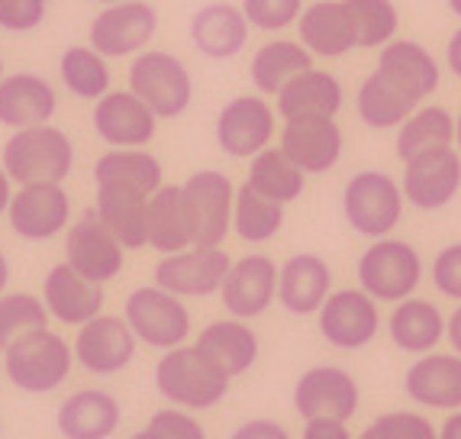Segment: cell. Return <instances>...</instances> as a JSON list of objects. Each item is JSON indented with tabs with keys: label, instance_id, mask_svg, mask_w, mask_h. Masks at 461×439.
Wrapping results in <instances>:
<instances>
[{
	"label": "cell",
	"instance_id": "6da1fadb",
	"mask_svg": "<svg viewBox=\"0 0 461 439\" xmlns=\"http://www.w3.org/2000/svg\"><path fill=\"white\" fill-rule=\"evenodd\" d=\"M0 165L14 185H65L75 169V142L52 123L14 130L0 149Z\"/></svg>",
	"mask_w": 461,
	"mask_h": 439
},
{
	"label": "cell",
	"instance_id": "7a4b0ae2",
	"mask_svg": "<svg viewBox=\"0 0 461 439\" xmlns=\"http://www.w3.org/2000/svg\"><path fill=\"white\" fill-rule=\"evenodd\" d=\"M230 375L216 369L197 346H177L158 359L155 365V391L162 394L171 407L181 410H213L230 394Z\"/></svg>",
	"mask_w": 461,
	"mask_h": 439
},
{
	"label": "cell",
	"instance_id": "3957f363",
	"mask_svg": "<svg viewBox=\"0 0 461 439\" xmlns=\"http://www.w3.org/2000/svg\"><path fill=\"white\" fill-rule=\"evenodd\" d=\"M75 365V346L62 333L36 330L4 349V375L23 394H52L68 381Z\"/></svg>",
	"mask_w": 461,
	"mask_h": 439
},
{
	"label": "cell",
	"instance_id": "277c9868",
	"mask_svg": "<svg viewBox=\"0 0 461 439\" xmlns=\"http://www.w3.org/2000/svg\"><path fill=\"white\" fill-rule=\"evenodd\" d=\"M423 255L413 242L397 236H384L368 242L358 265H355V278L365 294H371L377 304H400L413 297L423 285Z\"/></svg>",
	"mask_w": 461,
	"mask_h": 439
},
{
	"label": "cell",
	"instance_id": "5b68a950",
	"mask_svg": "<svg viewBox=\"0 0 461 439\" xmlns=\"http://www.w3.org/2000/svg\"><path fill=\"white\" fill-rule=\"evenodd\" d=\"M403 187L397 178H391L381 169L355 171L342 187V216L358 236L365 239H384L403 220Z\"/></svg>",
	"mask_w": 461,
	"mask_h": 439
},
{
	"label": "cell",
	"instance_id": "8992f818",
	"mask_svg": "<svg viewBox=\"0 0 461 439\" xmlns=\"http://www.w3.org/2000/svg\"><path fill=\"white\" fill-rule=\"evenodd\" d=\"M130 91L146 104L158 120H177L194 104V78L185 59L165 52V49H146L132 59L126 71Z\"/></svg>",
	"mask_w": 461,
	"mask_h": 439
},
{
	"label": "cell",
	"instance_id": "52a82bcc",
	"mask_svg": "<svg viewBox=\"0 0 461 439\" xmlns=\"http://www.w3.org/2000/svg\"><path fill=\"white\" fill-rule=\"evenodd\" d=\"M123 320L136 333L139 343L162 349V352L185 346L191 336V310H187L185 297L158 285H142L130 291L123 304Z\"/></svg>",
	"mask_w": 461,
	"mask_h": 439
},
{
	"label": "cell",
	"instance_id": "ba28073f",
	"mask_svg": "<svg viewBox=\"0 0 461 439\" xmlns=\"http://www.w3.org/2000/svg\"><path fill=\"white\" fill-rule=\"evenodd\" d=\"M158 32V10L146 0H123L104 7L87 26V46L104 59H126L146 52Z\"/></svg>",
	"mask_w": 461,
	"mask_h": 439
},
{
	"label": "cell",
	"instance_id": "9c48e42d",
	"mask_svg": "<svg viewBox=\"0 0 461 439\" xmlns=\"http://www.w3.org/2000/svg\"><path fill=\"white\" fill-rule=\"evenodd\" d=\"M316 326L332 349L358 352L368 349L381 333V307L362 288H339L320 307Z\"/></svg>",
	"mask_w": 461,
	"mask_h": 439
},
{
	"label": "cell",
	"instance_id": "30bf717a",
	"mask_svg": "<svg viewBox=\"0 0 461 439\" xmlns=\"http://www.w3.org/2000/svg\"><path fill=\"white\" fill-rule=\"evenodd\" d=\"M181 191L191 216L194 246H223V239L232 230V207H236V185L230 175L200 169L181 185Z\"/></svg>",
	"mask_w": 461,
	"mask_h": 439
},
{
	"label": "cell",
	"instance_id": "8fae6325",
	"mask_svg": "<svg viewBox=\"0 0 461 439\" xmlns=\"http://www.w3.org/2000/svg\"><path fill=\"white\" fill-rule=\"evenodd\" d=\"M216 146L230 159H255L271 146L277 114L262 94H239L216 114Z\"/></svg>",
	"mask_w": 461,
	"mask_h": 439
},
{
	"label": "cell",
	"instance_id": "7c38bea8",
	"mask_svg": "<svg viewBox=\"0 0 461 439\" xmlns=\"http://www.w3.org/2000/svg\"><path fill=\"white\" fill-rule=\"evenodd\" d=\"M362 407V388L342 365H313L294 385V410L300 420H352Z\"/></svg>",
	"mask_w": 461,
	"mask_h": 439
},
{
	"label": "cell",
	"instance_id": "4fadbf2b",
	"mask_svg": "<svg viewBox=\"0 0 461 439\" xmlns=\"http://www.w3.org/2000/svg\"><path fill=\"white\" fill-rule=\"evenodd\" d=\"M232 259L223 246H191L185 252L162 255L155 265V285L177 297H210L220 294Z\"/></svg>",
	"mask_w": 461,
	"mask_h": 439
},
{
	"label": "cell",
	"instance_id": "5bb4252c",
	"mask_svg": "<svg viewBox=\"0 0 461 439\" xmlns=\"http://www.w3.org/2000/svg\"><path fill=\"white\" fill-rule=\"evenodd\" d=\"M400 187H403V197L413 210L436 214V210L448 207L461 191V152L448 146L403 162Z\"/></svg>",
	"mask_w": 461,
	"mask_h": 439
},
{
	"label": "cell",
	"instance_id": "9a60e30c",
	"mask_svg": "<svg viewBox=\"0 0 461 439\" xmlns=\"http://www.w3.org/2000/svg\"><path fill=\"white\" fill-rule=\"evenodd\" d=\"M375 75L384 85H391L397 94H403L413 107H423L442 85V69H438L436 55L416 39L387 42L381 49V55H377Z\"/></svg>",
	"mask_w": 461,
	"mask_h": 439
},
{
	"label": "cell",
	"instance_id": "2e32d148",
	"mask_svg": "<svg viewBox=\"0 0 461 439\" xmlns=\"http://www.w3.org/2000/svg\"><path fill=\"white\" fill-rule=\"evenodd\" d=\"M136 333L130 330L123 316L100 314L77 326L75 336V362L91 375H120L136 359Z\"/></svg>",
	"mask_w": 461,
	"mask_h": 439
},
{
	"label": "cell",
	"instance_id": "e0dca14e",
	"mask_svg": "<svg viewBox=\"0 0 461 439\" xmlns=\"http://www.w3.org/2000/svg\"><path fill=\"white\" fill-rule=\"evenodd\" d=\"M226 314L236 320H258L277 301V262L265 252H249L236 259L220 288Z\"/></svg>",
	"mask_w": 461,
	"mask_h": 439
},
{
	"label": "cell",
	"instance_id": "ac0fdd59",
	"mask_svg": "<svg viewBox=\"0 0 461 439\" xmlns=\"http://www.w3.org/2000/svg\"><path fill=\"white\" fill-rule=\"evenodd\" d=\"M277 149L303 175H326L342 159L346 136H342V126L336 123V116H297V120H285Z\"/></svg>",
	"mask_w": 461,
	"mask_h": 439
},
{
	"label": "cell",
	"instance_id": "d6986e66",
	"mask_svg": "<svg viewBox=\"0 0 461 439\" xmlns=\"http://www.w3.org/2000/svg\"><path fill=\"white\" fill-rule=\"evenodd\" d=\"M10 230L26 242H46L71 226V197L62 185H23L7 210Z\"/></svg>",
	"mask_w": 461,
	"mask_h": 439
},
{
	"label": "cell",
	"instance_id": "ffe728a7",
	"mask_svg": "<svg viewBox=\"0 0 461 439\" xmlns=\"http://www.w3.org/2000/svg\"><path fill=\"white\" fill-rule=\"evenodd\" d=\"M65 262L85 275L87 281L107 285L113 281L126 265V249L116 242V236L100 224L97 214L81 216L77 224H71L65 230Z\"/></svg>",
	"mask_w": 461,
	"mask_h": 439
},
{
	"label": "cell",
	"instance_id": "44dd1931",
	"mask_svg": "<svg viewBox=\"0 0 461 439\" xmlns=\"http://www.w3.org/2000/svg\"><path fill=\"white\" fill-rule=\"evenodd\" d=\"M91 123L110 149H146L158 133V116L130 87L104 94L94 104Z\"/></svg>",
	"mask_w": 461,
	"mask_h": 439
},
{
	"label": "cell",
	"instance_id": "7402d4cb",
	"mask_svg": "<svg viewBox=\"0 0 461 439\" xmlns=\"http://www.w3.org/2000/svg\"><path fill=\"white\" fill-rule=\"evenodd\" d=\"M42 301H46L49 316L62 326H85L87 320L104 314L107 294H104V285L77 275L68 262H59L42 278Z\"/></svg>",
	"mask_w": 461,
	"mask_h": 439
},
{
	"label": "cell",
	"instance_id": "603a6c76",
	"mask_svg": "<svg viewBox=\"0 0 461 439\" xmlns=\"http://www.w3.org/2000/svg\"><path fill=\"white\" fill-rule=\"evenodd\" d=\"M249 30L252 26H249L242 7L213 0V4H203L200 10H194L187 36H191V46L203 59H210V62H230V59L246 52Z\"/></svg>",
	"mask_w": 461,
	"mask_h": 439
},
{
	"label": "cell",
	"instance_id": "cb8c5ba5",
	"mask_svg": "<svg viewBox=\"0 0 461 439\" xmlns=\"http://www.w3.org/2000/svg\"><path fill=\"white\" fill-rule=\"evenodd\" d=\"M403 391L416 407L442 410V414L461 410V355H416V362L403 375Z\"/></svg>",
	"mask_w": 461,
	"mask_h": 439
},
{
	"label": "cell",
	"instance_id": "d4e9b609",
	"mask_svg": "<svg viewBox=\"0 0 461 439\" xmlns=\"http://www.w3.org/2000/svg\"><path fill=\"white\" fill-rule=\"evenodd\" d=\"M332 294V269L323 255L297 252L277 269V304L294 316H313Z\"/></svg>",
	"mask_w": 461,
	"mask_h": 439
},
{
	"label": "cell",
	"instance_id": "484cf974",
	"mask_svg": "<svg viewBox=\"0 0 461 439\" xmlns=\"http://www.w3.org/2000/svg\"><path fill=\"white\" fill-rule=\"evenodd\" d=\"M59 110V94L52 81L36 71H14L0 81V126L26 130V126L52 123Z\"/></svg>",
	"mask_w": 461,
	"mask_h": 439
},
{
	"label": "cell",
	"instance_id": "4316f807",
	"mask_svg": "<svg viewBox=\"0 0 461 439\" xmlns=\"http://www.w3.org/2000/svg\"><path fill=\"white\" fill-rule=\"evenodd\" d=\"M123 424V407L110 391L81 388L59 404L55 426L65 439H110Z\"/></svg>",
	"mask_w": 461,
	"mask_h": 439
},
{
	"label": "cell",
	"instance_id": "83f0119b",
	"mask_svg": "<svg viewBox=\"0 0 461 439\" xmlns=\"http://www.w3.org/2000/svg\"><path fill=\"white\" fill-rule=\"evenodd\" d=\"M297 39L313 59H342L355 46V30L342 0L307 4L297 20Z\"/></svg>",
	"mask_w": 461,
	"mask_h": 439
},
{
	"label": "cell",
	"instance_id": "f1b7e54d",
	"mask_svg": "<svg viewBox=\"0 0 461 439\" xmlns=\"http://www.w3.org/2000/svg\"><path fill=\"white\" fill-rule=\"evenodd\" d=\"M194 346L230 378L246 375L258 362V349H262L258 333L249 326V320H236V316H223V320L207 324Z\"/></svg>",
	"mask_w": 461,
	"mask_h": 439
},
{
	"label": "cell",
	"instance_id": "f546056e",
	"mask_svg": "<svg viewBox=\"0 0 461 439\" xmlns=\"http://www.w3.org/2000/svg\"><path fill=\"white\" fill-rule=\"evenodd\" d=\"M346 104V91L332 71L307 69L294 75L281 91H277V114L281 120H297V116H336Z\"/></svg>",
	"mask_w": 461,
	"mask_h": 439
},
{
	"label": "cell",
	"instance_id": "4dcf8cb0",
	"mask_svg": "<svg viewBox=\"0 0 461 439\" xmlns=\"http://www.w3.org/2000/svg\"><path fill=\"white\" fill-rule=\"evenodd\" d=\"M446 320L448 316L426 297H407L393 304L387 316V336L391 343L407 355H429L446 339Z\"/></svg>",
	"mask_w": 461,
	"mask_h": 439
},
{
	"label": "cell",
	"instance_id": "1f68e13d",
	"mask_svg": "<svg viewBox=\"0 0 461 439\" xmlns=\"http://www.w3.org/2000/svg\"><path fill=\"white\" fill-rule=\"evenodd\" d=\"M94 185L152 197L165 185V171L149 149H110L94 165Z\"/></svg>",
	"mask_w": 461,
	"mask_h": 439
},
{
	"label": "cell",
	"instance_id": "d6a6232c",
	"mask_svg": "<svg viewBox=\"0 0 461 439\" xmlns=\"http://www.w3.org/2000/svg\"><path fill=\"white\" fill-rule=\"evenodd\" d=\"M149 246L155 252L171 255L194 246L191 216H187L185 191L181 185H162L149 197Z\"/></svg>",
	"mask_w": 461,
	"mask_h": 439
},
{
	"label": "cell",
	"instance_id": "836d02e7",
	"mask_svg": "<svg viewBox=\"0 0 461 439\" xmlns=\"http://www.w3.org/2000/svg\"><path fill=\"white\" fill-rule=\"evenodd\" d=\"M94 214L126 252L149 246V197L132 191H116V187H97V204Z\"/></svg>",
	"mask_w": 461,
	"mask_h": 439
},
{
	"label": "cell",
	"instance_id": "e575fe53",
	"mask_svg": "<svg viewBox=\"0 0 461 439\" xmlns=\"http://www.w3.org/2000/svg\"><path fill=\"white\" fill-rule=\"evenodd\" d=\"M313 69V55L303 49L300 39H285L277 36L265 46L255 49L252 55V65H249V78H252L255 91L262 94V97H277V91L291 81L294 75L300 71Z\"/></svg>",
	"mask_w": 461,
	"mask_h": 439
},
{
	"label": "cell",
	"instance_id": "d590c367",
	"mask_svg": "<svg viewBox=\"0 0 461 439\" xmlns=\"http://www.w3.org/2000/svg\"><path fill=\"white\" fill-rule=\"evenodd\" d=\"M455 146V116L446 107H416L413 114L400 123L393 152L400 162H410L416 155L436 152V149Z\"/></svg>",
	"mask_w": 461,
	"mask_h": 439
},
{
	"label": "cell",
	"instance_id": "8d00e7d4",
	"mask_svg": "<svg viewBox=\"0 0 461 439\" xmlns=\"http://www.w3.org/2000/svg\"><path fill=\"white\" fill-rule=\"evenodd\" d=\"M249 175H246V185L252 191H258L262 197L277 204H294L303 194L307 187V175L297 169V165L287 159L281 149L268 146L265 152H258L255 159H249Z\"/></svg>",
	"mask_w": 461,
	"mask_h": 439
},
{
	"label": "cell",
	"instance_id": "74e56055",
	"mask_svg": "<svg viewBox=\"0 0 461 439\" xmlns=\"http://www.w3.org/2000/svg\"><path fill=\"white\" fill-rule=\"evenodd\" d=\"M110 59L91 46H68L59 59V78H62L65 91L77 101H94L97 104L104 94H110Z\"/></svg>",
	"mask_w": 461,
	"mask_h": 439
},
{
	"label": "cell",
	"instance_id": "f35d334b",
	"mask_svg": "<svg viewBox=\"0 0 461 439\" xmlns=\"http://www.w3.org/2000/svg\"><path fill=\"white\" fill-rule=\"evenodd\" d=\"M285 226V204L268 201L249 185L236 187V207H232V233L242 242L262 246L268 239H275Z\"/></svg>",
	"mask_w": 461,
	"mask_h": 439
},
{
	"label": "cell",
	"instance_id": "ab89813d",
	"mask_svg": "<svg viewBox=\"0 0 461 439\" xmlns=\"http://www.w3.org/2000/svg\"><path fill=\"white\" fill-rule=\"evenodd\" d=\"M355 110H358V120L371 130H400V123L413 114V104L397 94L391 85H384L381 78L371 71L358 85V94H355Z\"/></svg>",
	"mask_w": 461,
	"mask_h": 439
},
{
	"label": "cell",
	"instance_id": "60d3db41",
	"mask_svg": "<svg viewBox=\"0 0 461 439\" xmlns=\"http://www.w3.org/2000/svg\"><path fill=\"white\" fill-rule=\"evenodd\" d=\"M348 10L358 49H384L397 39L400 10L393 0H342Z\"/></svg>",
	"mask_w": 461,
	"mask_h": 439
},
{
	"label": "cell",
	"instance_id": "b9f144b4",
	"mask_svg": "<svg viewBox=\"0 0 461 439\" xmlns=\"http://www.w3.org/2000/svg\"><path fill=\"white\" fill-rule=\"evenodd\" d=\"M49 310L46 301L30 291H7L0 294V352L10 349L16 339L30 336L36 330L49 326Z\"/></svg>",
	"mask_w": 461,
	"mask_h": 439
},
{
	"label": "cell",
	"instance_id": "7bdbcfd3",
	"mask_svg": "<svg viewBox=\"0 0 461 439\" xmlns=\"http://www.w3.org/2000/svg\"><path fill=\"white\" fill-rule=\"evenodd\" d=\"M239 7H242V14H246L252 30L281 32L300 20L303 0H242Z\"/></svg>",
	"mask_w": 461,
	"mask_h": 439
},
{
	"label": "cell",
	"instance_id": "ee69618b",
	"mask_svg": "<svg viewBox=\"0 0 461 439\" xmlns=\"http://www.w3.org/2000/svg\"><path fill=\"white\" fill-rule=\"evenodd\" d=\"M384 439H438V426L420 410H387V414L371 420Z\"/></svg>",
	"mask_w": 461,
	"mask_h": 439
},
{
	"label": "cell",
	"instance_id": "f6af8a7d",
	"mask_svg": "<svg viewBox=\"0 0 461 439\" xmlns=\"http://www.w3.org/2000/svg\"><path fill=\"white\" fill-rule=\"evenodd\" d=\"M149 430L158 439H207V430L200 426V420L191 410L181 407H162L149 416Z\"/></svg>",
	"mask_w": 461,
	"mask_h": 439
},
{
	"label": "cell",
	"instance_id": "bcb514c9",
	"mask_svg": "<svg viewBox=\"0 0 461 439\" xmlns=\"http://www.w3.org/2000/svg\"><path fill=\"white\" fill-rule=\"evenodd\" d=\"M432 288L442 297L461 304V242H448L432 259Z\"/></svg>",
	"mask_w": 461,
	"mask_h": 439
},
{
	"label": "cell",
	"instance_id": "7dc6e473",
	"mask_svg": "<svg viewBox=\"0 0 461 439\" xmlns=\"http://www.w3.org/2000/svg\"><path fill=\"white\" fill-rule=\"evenodd\" d=\"M49 0H0V30L32 32L46 23Z\"/></svg>",
	"mask_w": 461,
	"mask_h": 439
},
{
	"label": "cell",
	"instance_id": "c3c4849f",
	"mask_svg": "<svg viewBox=\"0 0 461 439\" xmlns=\"http://www.w3.org/2000/svg\"><path fill=\"white\" fill-rule=\"evenodd\" d=\"M230 439H291V433L277 424V420H271V416H255V420L239 424L230 433Z\"/></svg>",
	"mask_w": 461,
	"mask_h": 439
},
{
	"label": "cell",
	"instance_id": "681fc988",
	"mask_svg": "<svg viewBox=\"0 0 461 439\" xmlns=\"http://www.w3.org/2000/svg\"><path fill=\"white\" fill-rule=\"evenodd\" d=\"M303 439H355V436L348 430V420L320 416V420H303Z\"/></svg>",
	"mask_w": 461,
	"mask_h": 439
},
{
	"label": "cell",
	"instance_id": "f907efd6",
	"mask_svg": "<svg viewBox=\"0 0 461 439\" xmlns=\"http://www.w3.org/2000/svg\"><path fill=\"white\" fill-rule=\"evenodd\" d=\"M446 65L455 78L461 81V26L448 36V46H446Z\"/></svg>",
	"mask_w": 461,
	"mask_h": 439
},
{
	"label": "cell",
	"instance_id": "816d5d0a",
	"mask_svg": "<svg viewBox=\"0 0 461 439\" xmlns=\"http://www.w3.org/2000/svg\"><path fill=\"white\" fill-rule=\"evenodd\" d=\"M446 339H448V346H452L455 355H461V304L448 314L446 320Z\"/></svg>",
	"mask_w": 461,
	"mask_h": 439
},
{
	"label": "cell",
	"instance_id": "f5cc1de1",
	"mask_svg": "<svg viewBox=\"0 0 461 439\" xmlns=\"http://www.w3.org/2000/svg\"><path fill=\"white\" fill-rule=\"evenodd\" d=\"M438 439H461V410H448L438 424Z\"/></svg>",
	"mask_w": 461,
	"mask_h": 439
},
{
	"label": "cell",
	"instance_id": "db71d44e",
	"mask_svg": "<svg viewBox=\"0 0 461 439\" xmlns=\"http://www.w3.org/2000/svg\"><path fill=\"white\" fill-rule=\"evenodd\" d=\"M10 201H14V181H10V175L0 165V216H7Z\"/></svg>",
	"mask_w": 461,
	"mask_h": 439
},
{
	"label": "cell",
	"instance_id": "11a10c76",
	"mask_svg": "<svg viewBox=\"0 0 461 439\" xmlns=\"http://www.w3.org/2000/svg\"><path fill=\"white\" fill-rule=\"evenodd\" d=\"M7 285H10V259L0 249V294H7Z\"/></svg>",
	"mask_w": 461,
	"mask_h": 439
},
{
	"label": "cell",
	"instance_id": "9f6ffc18",
	"mask_svg": "<svg viewBox=\"0 0 461 439\" xmlns=\"http://www.w3.org/2000/svg\"><path fill=\"white\" fill-rule=\"evenodd\" d=\"M358 439H384V436H381V433H377L375 426H365V430L358 433Z\"/></svg>",
	"mask_w": 461,
	"mask_h": 439
},
{
	"label": "cell",
	"instance_id": "6f0895ef",
	"mask_svg": "<svg viewBox=\"0 0 461 439\" xmlns=\"http://www.w3.org/2000/svg\"><path fill=\"white\" fill-rule=\"evenodd\" d=\"M455 149L461 152V114L455 116Z\"/></svg>",
	"mask_w": 461,
	"mask_h": 439
},
{
	"label": "cell",
	"instance_id": "680465c9",
	"mask_svg": "<svg viewBox=\"0 0 461 439\" xmlns=\"http://www.w3.org/2000/svg\"><path fill=\"white\" fill-rule=\"evenodd\" d=\"M130 439H158V436H155V433L149 430V426H142V430H139V433H132Z\"/></svg>",
	"mask_w": 461,
	"mask_h": 439
},
{
	"label": "cell",
	"instance_id": "91938a15",
	"mask_svg": "<svg viewBox=\"0 0 461 439\" xmlns=\"http://www.w3.org/2000/svg\"><path fill=\"white\" fill-rule=\"evenodd\" d=\"M446 4H448V10L461 20V0H446Z\"/></svg>",
	"mask_w": 461,
	"mask_h": 439
},
{
	"label": "cell",
	"instance_id": "94428289",
	"mask_svg": "<svg viewBox=\"0 0 461 439\" xmlns=\"http://www.w3.org/2000/svg\"><path fill=\"white\" fill-rule=\"evenodd\" d=\"M94 4H104V7H110V4H123V0H94Z\"/></svg>",
	"mask_w": 461,
	"mask_h": 439
},
{
	"label": "cell",
	"instance_id": "6125c7cd",
	"mask_svg": "<svg viewBox=\"0 0 461 439\" xmlns=\"http://www.w3.org/2000/svg\"><path fill=\"white\" fill-rule=\"evenodd\" d=\"M4 75H7V71H4V59H0V81H4Z\"/></svg>",
	"mask_w": 461,
	"mask_h": 439
},
{
	"label": "cell",
	"instance_id": "be15d7a7",
	"mask_svg": "<svg viewBox=\"0 0 461 439\" xmlns=\"http://www.w3.org/2000/svg\"><path fill=\"white\" fill-rule=\"evenodd\" d=\"M0 371H4V362H0Z\"/></svg>",
	"mask_w": 461,
	"mask_h": 439
}]
</instances>
